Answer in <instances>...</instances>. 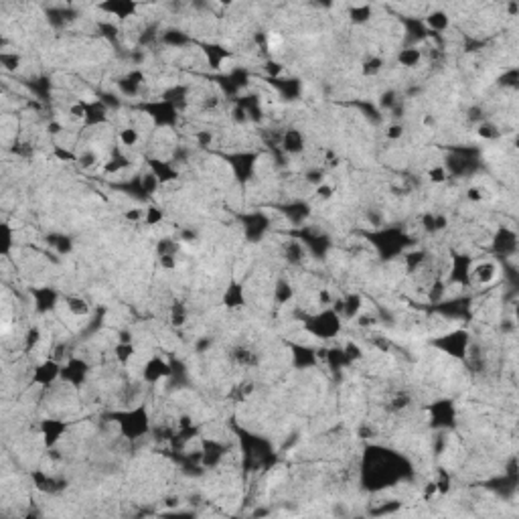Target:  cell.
<instances>
[{
  "mask_svg": "<svg viewBox=\"0 0 519 519\" xmlns=\"http://www.w3.org/2000/svg\"><path fill=\"white\" fill-rule=\"evenodd\" d=\"M304 329L308 333H312L314 337H321V339H331L339 333L341 329V317L333 310V308H327L319 314H312V317H306L304 321Z\"/></svg>",
  "mask_w": 519,
  "mask_h": 519,
  "instance_id": "6da1fadb",
  "label": "cell"
},
{
  "mask_svg": "<svg viewBox=\"0 0 519 519\" xmlns=\"http://www.w3.org/2000/svg\"><path fill=\"white\" fill-rule=\"evenodd\" d=\"M130 416H132V422L126 416V422H120V428H122L124 436H128L130 440H136L144 432H148V414L144 412V408H136L130 412Z\"/></svg>",
  "mask_w": 519,
  "mask_h": 519,
  "instance_id": "7a4b0ae2",
  "label": "cell"
},
{
  "mask_svg": "<svg viewBox=\"0 0 519 519\" xmlns=\"http://www.w3.org/2000/svg\"><path fill=\"white\" fill-rule=\"evenodd\" d=\"M61 363L55 361V359H47L43 361L41 365H37L35 369V375H33V383L37 386H49L53 383L57 377H61Z\"/></svg>",
  "mask_w": 519,
  "mask_h": 519,
  "instance_id": "3957f363",
  "label": "cell"
},
{
  "mask_svg": "<svg viewBox=\"0 0 519 519\" xmlns=\"http://www.w3.org/2000/svg\"><path fill=\"white\" fill-rule=\"evenodd\" d=\"M87 371H89V367L83 359H67V363L61 367V377L75 383V386H79V383L85 381Z\"/></svg>",
  "mask_w": 519,
  "mask_h": 519,
  "instance_id": "277c9868",
  "label": "cell"
},
{
  "mask_svg": "<svg viewBox=\"0 0 519 519\" xmlns=\"http://www.w3.org/2000/svg\"><path fill=\"white\" fill-rule=\"evenodd\" d=\"M167 375H171V367H169L167 361H163L161 357H152V359L146 361L144 371H142L144 381L154 383V381H159V379H163V377H167Z\"/></svg>",
  "mask_w": 519,
  "mask_h": 519,
  "instance_id": "5b68a950",
  "label": "cell"
},
{
  "mask_svg": "<svg viewBox=\"0 0 519 519\" xmlns=\"http://www.w3.org/2000/svg\"><path fill=\"white\" fill-rule=\"evenodd\" d=\"M470 276L479 282V284H491L497 280L499 276V266L495 262H481L470 270Z\"/></svg>",
  "mask_w": 519,
  "mask_h": 519,
  "instance_id": "8992f818",
  "label": "cell"
},
{
  "mask_svg": "<svg viewBox=\"0 0 519 519\" xmlns=\"http://www.w3.org/2000/svg\"><path fill=\"white\" fill-rule=\"evenodd\" d=\"M65 432V424L59 420H45L43 422V438L47 446H55L59 442V438Z\"/></svg>",
  "mask_w": 519,
  "mask_h": 519,
  "instance_id": "52a82bcc",
  "label": "cell"
},
{
  "mask_svg": "<svg viewBox=\"0 0 519 519\" xmlns=\"http://www.w3.org/2000/svg\"><path fill=\"white\" fill-rule=\"evenodd\" d=\"M282 148L288 152V154H300L304 150V136L298 132V130H286L284 136H282Z\"/></svg>",
  "mask_w": 519,
  "mask_h": 519,
  "instance_id": "ba28073f",
  "label": "cell"
},
{
  "mask_svg": "<svg viewBox=\"0 0 519 519\" xmlns=\"http://www.w3.org/2000/svg\"><path fill=\"white\" fill-rule=\"evenodd\" d=\"M424 25H426L430 31H434V33H442V31H446V29L450 27V18H448V14H446L444 10H432V12L424 18Z\"/></svg>",
  "mask_w": 519,
  "mask_h": 519,
  "instance_id": "9c48e42d",
  "label": "cell"
},
{
  "mask_svg": "<svg viewBox=\"0 0 519 519\" xmlns=\"http://www.w3.org/2000/svg\"><path fill=\"white\" fill-rule=\"evenodd\" d=\"M223 302H225L228 308H239V306H243V304H245L243 288H241L239 284L231 282V286L225 290V294H223Z\"/></svg>",
  "mask_w": 519,
  "mask_h": 519,
  "instance_id": "30bf717a",
  "label": "cell"
},
{
  "mask_svg": "<svg viewBox=\"0 0 519 519\" xmlns=\"http://www.w3.org/2000/svg\"><path fill=\"white\" fill-rule=\"evenodd\" d=\"M67 310L73 317H87L89 314V304L81 296H69L67 298Z\"/></svg>",
  "mask_w": 519,
  "mask_h": 519,
  "instance_id": "8fae6325",
  "label": "cell"
},
{
  "mask_svg": "<svg viewBox=\"0 0 519 519\" xmlns=\"http://www.w3.org/2000/svg\"><path fill=\"white\" fill-rule=\"evenodd\" d=\"M136 355V349H134V343H122L118 341L116 345V359L122 363V365H128Z\"/></svg>",
  "mask_w": 519,
  "mask_h": 519,
  "instance_id": "7c38bea8",
  "label": "cell"
},
{
  "mask_svg": "<svg viewBox=\"0 0 519 519\" xmlns=\"http://www.w3.org/2000/svg\"><path fill=\"white\" fill-rule=\"evenodd\" d=\"M349 16L355 22H367L371 18V6L369 4H353L349 8Z\"/></svg>",
  "mask_w": 519,
  "mask_h": 519,
  "instance_id": "4fadbf2b",
  "label": "cell"
},
{
  "mask_svg": "<svg viewBox=\"0 0 519 519\" xmlns=\"http://www.w3.org/2000/svg\"><path fill=\"white\" fill-rule=\"evenodd\" d=\"M420 59H422V53H420L416 47H408V49H402V53L398 55V61H400V65H404V67H416V65L420 63Z\"/></svg>",
  "mask_w": 519,
  "mask_h": 519,
  "instance_id": "5bb4252c",
  "label": "cell"
},
{
  "mask_svg": "<svg viewBox=\"0 0 519 519\" xmlns=\"http://www.w3.org/2000/svg\"><path fill=\"white\" fill-rule=\"evenodd\" d=\"M118 140H120V144H122V146L132 148V146H136V144H138L140 134H138V130H136V128H130V126H128V128H122V130H120Z\"/></svg>",
  "mask_w": 519,
  "mask_h": 519,
  "instance_id": "9a60e30c",
  "label": "cell"
},
{
  "mask_svg": "<svg viewBox=\"0 0 519 519\" xmlns=\"http://www.w3.org/2000/svg\"><path fill=\"white\" fill-rule=\"evenodd\" d=\"M381 69H383V59L381 57H369V59H365L363 65H361V73L367 75V77L377 75Z\"/></svg>",
  "mask_w": 519,
  "mask_h": 519,
  "instance_id": "2e32d148",
  "label": "cell"
},
{
  "mask_svg": "<svg viewBox=\"0 0 519 519\" xmlns=\"http://www.w3.org/2000/svg\"><path fill=\"white\" fill-rule=\"evenodd\" d=\"M477 134L485 140H497L501 136V130L493 124V122H481L479 128H477Z\"/></svg>",
  "mask_w": 519,
  "mask_h": 519,
  "instance_id": "e0dca14e",
  "label": "cell"
},
{
  "mask_svg": "<svg viewBox=\"0 0 519 519\" xmlns=\"http://www.w3.org/2000/svg\"><path fill=\"white\" fill-rule=\"evenodd\" d=\"M426 176H428V180H430V183L442 185V183H446V178H448V171H446V167L436 165V167H430V169H428Z\"/></svg>",
  "mask_w": 519,
  "mask_h": 519,
  "instance_id": "ac0fdd59",
  "label": "cell"
},
{
  "mask_svg": "<svg viewBox=\"0 0 519 519\" xmlns=\"http://www.w3.org/2000/svg\"><path fill=\"white\" fill-rule=\"evenodd\" d=\"M292 286H290L288 282H284V280H278L276 282V290H274V298L278 300V302H288L290 298H292Z\"/></svg>",
  "mask_w": 519,
  "mask_h": 519,
  "instance_id": "d6986e66",
  "label": "cell"
},
{
  "mask_svg": "<svg viewBox=\"0 0 519 519\" xmlns=\"http://www.w3.org/2000/svg\"><path fill=\"white\" fill-rule=\"evenodd\" d=\"M104 8H108V10H112V12H116L118 16H130L134 10H136V4H132V2H114V4H108V6H104Z\"/></svg>",
  "mask_w": 519,
  "mask_h": 519,
  "instance_id": "ffe728a7",
  "label": "cell"
},
{
  "mask_svg": "<svg viewBox=\"0 0 519 519\" xmlns=\"http://www.w3.org/2000/svg\"><path fill=\"white\" fill-rule=\"evenodd\" d=\"M128 163H126V159L124 156H118V154H114L106 165H104V173H120L124 167H126Z\"/></svg>",
  "mask_w": 519,
  "mask_h": 519,
  "instance_id": "44dd1931",
  "label": "cell"
},
{
  "mask_svg": "<svg viewBox=\"0 0 519 519\" xmlns=\"http://www.w3.org/2000/svg\"><path fill=\"white\" fill-rule=\"evenodd\" d=\"M163 217H165V213H163L159 207H148V209L144 211V221H146L148 225H156V223H161V221H163Z\"/></svg>",
  "mask_w": 519,
  "mask_h": 519,
  "instance_id": "7402d4cb",
  "label": "cell"
},
{
  "mask_svg": "<svg viewBox=\"0 0 519 519\" xmlns=\"http://www.w3.org/2000/svg\"><path fill=\"white\" fill-rule=\"evenodd\" d=\"M317 197L319 199H325V201H329V199H333V195H335V187L333 185H329V183H321V185H317Z\"/></svg>",
  "mask_w": 519,
  "mask_h": 519,
  "instance_id": "603a6c76",
  "label": "cell"
},
{
  "mask_svg": "<svg viewBox=\"0 0 519 519\" xmlns=\"http://www.w3.org/2000/svg\"><path fill=\"white\" fill-rule=\"evenodd\" d=\"M333 294H331V290L327 288H321L317 292V304L319 306H323V308H329V306H333Z\"/></svg>",
  "mask_w": 519,
  "mask_h": 519,
  "instance_id": "cb8c5ba5",
  "label": "cell"
},
{
  "mask_svg": "<svg viewBox=\"0 0 519 519\" xmlns=\"http://www.w3.org/2000/svg\"><path fill=\"white\" fill-rule=\"evenodd\" d=\"M10 247H12V231H10V225L2 223V250H0L2 256H6Z\"/></svg>",
  "mask_w": 519,
  "mask_h": 519,
  "instance_id": "d4e9b609",
  "label": "cell"
},
{
  "mask_svg": "<svg viewBox=\"0 0 519 519\" xmlns=\"http://www.w3.org/2000/svg\"><path fill=\"white\" fill-rule=\"evenodd\" d=\"M176 247H178V243H174L173 239L167 237V239H161V241H159L156 252H159V256H167V254H174Z\"/></svg>",
  "mask_w": 519,
  "mask_h": 519,
  "instance_id": "484cf974",
  "label": "cell"
},
{
  "mask_svg": "<svg viewBox=\"0 0 519 519\" xmlns=\"http://www.w3.org/2000/svg\"><path fill=\"white\" fill-rule=\"evenodd\" d=\"M171 321H173L174 327H183V325H185V321H187V312H185V308H183L180 304H174Z\"/></svg>",
  "mask_w": 519,
  "mask_h": 519,
  "instance_id": "4316f807",
  "label": "cell"
},
{
  "mask_svg": "<svg viewBox=\"0 0 519 519\" xmlns=\"http://www.w3.org/2000/svg\"><path fill=\"white\" fill-rule=\"evenodd\" d=\"M77 161H79V165H81L83 169H89V167H94V165L98 163V154L89 150V152H83V154H79V159H77Z\"/></svg>",
  "mask_w": 519,
  "mask_h": 519,
  "instance_id": "83f0119b",
  "label": "cell"
},
{
  "mask_svg": "<svg viewBox=\"0 0 519 519\" xmlns=\"http://www.w3.org/2000/svg\"><path fill=\"white\" fill-rule=\"evenodd\" d=\"M386 136H388L390 140L402 138V136H404V126H402V124H390L388 130H386Z\"/></svg>",
  "mask_w": 519,
  "mask_h": 519,
  "instance_id": "f1b7e54d",
  "label": "cell"
},
{
  "mask_svg": "<svg viewBox=\"0 0 519 519\" xmlns=\"http://www.w3.org/2000/svg\"><path fill=\"white\" fill-rule=\"evenodd\" d=\"M159 262L165 270H174L176 268V258L174 254H167V256H159Z\"/></svg>",
  "mask_w": 519,
  "mask_h": 519,
  "instance_id": "f546056e",
  "label": "cell"
},
{
  "mask_svg": "<svg viewBox=\"0 0 519 519\" xmlns=\"http://www.w3.org/2000/svg\"><path fill=\"white\" fill-rule=\"evenodd\" d=\"M466 197H468L472 203H481V201L485 199V195H483V189H479V187H470V189L466 191Z\"/></svg>",
  "mask_w": 519,
  "mask_h": 519,
  "instance_id": "4dcf8cb0",
  "label": "cell"
},
{
  "mask_svg": "<svg viewBox=\"0 0 519 519\" xmlns=\"http://www.w3.org/2000/svg\"><path fill=\"white\" fill-rule=\"evenodd\" d=\"M39 341H41V333H39V329H31V331L27 333V349L35 347Z\"/></svg>",
  "mask_w": 519,
  "mask_h": 519,
  "instance_id": "1f68e13d",
  "label": "cell"
},
{
  "mask_svg": "<svg viewBox=\"0 0 519 519\" xmlns=\"http://www.w3.org/2000/svg\"><path fill=\"white\" fill-rule=\"evenodd\" d=\"M124 217H126L128 221H140V219H144V211H142V209H128V211L124 213Z\"/></svg>",
  "mask_w": 519,
  "mask_h": 519,
  "instance_id": "d6a6232c",
  "label": "cell"
},
{
  "mask_svg": "<svg viewBox=\"0 0 519 519\" xmlns=\"http://www.w3.org/2000/svg\"><path fill=\"white\" fill-rule=\"evenodd\" d=\"M195 138H197V142H199L201 146H207V144H211L213 134H211V132H197V134H195Z\"/></svg>",
  "mask_w": 519,
  "mask_h": 519,
  "instance_id": "836d02e7",
  "label": "cell"
},
{
  "mask_svg": "<svg viewBox=\"0 0 519 519\" xmlns=\"http://www.w3.org/2000/svg\"><path fill=\"white\" fill-rule=\"evenodd\" d=\"M430 292H432V294H430V298H432V300L440 298V296L444 294V282H434V286H432Z\"/></svg>",
  "mask_w": 519,
  "mask_h": 519,
  "instance_id": "e575fe53",
  "label": "cell"
},
{
  "mask_svg": "<svg viewBox=\"0 0 519 519\" xmlns=\"http://www.w3.org/2000/svg\"><path fill=\"white\" fill-rule=\"evenodd\" d=\"M396 98V94L394 92H388V94H383V100H381V104H383V108H394V100Z\"/></svg>",
  "mask_w": 519,
  "mask_h": 519,
  "instance_id": "d590c367",
  "label": "cell"
},
{
  "mask_svg": "<svg viewBox=\"0 0 519 519\" xmlns=\"http://www.w3.org/2000/svg\"><path fill=\"white\" fill-rule=\"evenodd\" d=\"M55 154H57L61 161H73V159H75L71 152H67V150H61V148H55Z\"/></svg>",
  "mask_w": 519,
  "mask_h": 519,
  "instance_id": "8d00e7d4",
  "label": "cell"
},
{
  "mask_svg": "<svg viewBox=\"0 0 519 519\" xmlns=\"http://www.w3.org/2000/svg\"><path fill=\"white\" fill-rule=\"evenodd\" d=\"M49 132H51V134H59V132H61V126H59L57 122L49 124Z\"/></svg>",
  "mask_w": 519,
  "mask_h": 519,
  "instance_id": "74e56055",
  "label": "cell"
}]
</instances>
